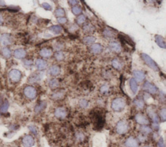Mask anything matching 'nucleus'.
Returning <instances> with one entry per match:
<instances>
[{"label":"nucleus","mask_w":166,"mask_h":147,"mask_svg":"<svg viewBox=\"0 0 166 147\" xmlns=\"http://www.w3.org/2000/svg\"><path fill=\"white\" fill-rule=\"evenodd\" d=\"M126 106L125 100L123 98H116L112 102L111 107L115 112H121L123 110Z\"/></svg>","instance_id":"1"},{"label":"nucleus","mask_w":166,"mask_h":147,"mask_svg":"<svg viewBox=\"0 0 166 147\" xmlns=\"http://www.w3.org/2000/svg\"><path fill=\"white\" fill-rule=\"evenodd\" d=\"M141 56L142 60H144V62L147 64V66L149 67V68L152 69V70L154 71H160V68L159 67H158V64L156 63L153 60V59L152 58H150L149 55L145 53H142Z\"/></svg>","instance_id":"2"},{"label":"nucleus","mask_w":166,"mask_h":147,"mask_svg":"<svg viewBox=\"0 0 166 147\" xmlns=\"http://www.w3.org/2000/svg\"><path fill=\"white\" fill-rule=\"evenodd\" d=\"M129 124L126 121L122 120L119 121L116 125V131L119 134H124L129 130Z\"/></svg>","instance_id":"3"},{"label":"nucleus","mask_w":166,"mask_h":147,"mask_svg":"<svg viewBox=\"0 0 166 147\" xmlns=\"http://www.w3.org/2000/svg\"><path fill=\"white\" fill-rule=\"evenodd\" d=\"M23 93H24L25 97H27L30 99H35L36 97V94H37L36 89L32 86L25 87L24 88V90H23Z\"/></svg>","instance_id":"4"},{"label":"nucleus","mask_w":166,"mask_h":147,"mask_svg":"<svg viewBox=\"0 0 166 147\" xmlns=\"http://www.w3.org/2000/svg\"><path fill=\"white\" fill-rule=\"evenodd\" d=\"M9 77L10 80L14 82H19L22 78V73L18 69H13L9 72Z\"/></svg>","instance_id":"5"},{"label":"nucleus","mask_w":166,"mask_h":147,"mask_svg":"<svg viewBox=\"0 0 166 147\" xmlns=\"http://www.w3.org/2000/svg\"><path fill=\"white\" fill-rule=\"evenodd\" d=\"M22 144L24 147H32L35 144V139L31 135H27L23 137Z\"/></svg>","instance_id":"6"},{"label":"nucleus","mask_w":166,"mask_h":147,"mask_svg":"<svg viewBox=\"0 0 166 147\" xmlns=\"http://www.w3.org/2000/svg\"><path fill=\"white\" fill-rule=\"evenodd\" d=\"M144 89L150 94H155L158 91L157 87L154 84L150 83L149 81H146L144 84Z\"/></svg>","instance_id":"7"},{"label":"nucleus","mask_w":166,"mask_h":147,"mask_svg":"<svg viewBox=\"0 0 166 147\" xmlns=\"http://www.w3.org/2000/svg\"><path fill=\"white\" fill-rule=\"evenodd\" d=\"M135 120L136 122L142 125H147L149 124V121L148 119L142 113H137L135 116Z\"/></svg>","instance_id":"8"},{"label":"nucleus","mask_w":166,"mask_h":147,"mask_svg":"<svg viewBox=\"0 0 166 147\" xmlns=\"http://www.w3.org/2000/svg\"><path fill=\"white\" fill-rule=\"evenodd\" d=\"M12 42V39L11 36L9 34H3L1 36L0 38V43L3 45L7 46L10 45Z\"/></svg>","instance_id":"9"},{"label":"nucleus","mask_w":166,"mask_h":147,"mask_svg":"<svg viewBox=\"0 0 166 147\" xmlns=\"http://www.w3.org/2000/svg\"><path fill=\"white\" fill-rule=\"evenodd\" d=\"M54 115L57 118L64 119L67 115L66 110L62 107L57 108L55 111H54Z\"/></svg>","instance_id":"10"},{"label":"nucleus","mask_w":166,"mask_h":147,"mask_svg":"<svg viewBox=\"0 0 166 147\" xmlns=\"http://www.w3.org/2000/svg\"><path fill=\"white\" fill-rule=\"evenodd\" d=\"M124 145L126 147H139V143L133 137H129L124 143Z\"/></svg>","instance_id":"11"},{"label":"nucleus","mask_w":166,"mask_h":147,"mask_svg":"<svg viewBox=\"0 0 166 147\" xmlns=\"http://www.w3.org/2000/svg\"><path fill=\"white\" fill-rule=\"evenodd\" d=\"M154 38H155V42L157 43V45L161 48L165 49L166 46H165V42L164 38L162 37V36L158 35H156Z\"/></svg>","instance_id":"12"},{"label":"nucleus","mask_w":166,"mask_h":147,"mask_svg":"<svg viewBox=\"0 0 166 147\" xmlns=\"http://www.w3.org/2000/svg\"><path fill=\"white\" fill-rule=\"evenodd\" d=\"M14 56L17 59H23L25 57L26 51L23 49H17L14 51Z\"/></svg>","instance_id":"13"},{"label":"nucleus","mask_w":166,"mask_h":147,"mask_svg":"<svg viewBox=\"0 0 166 147\" xmlns=\"http://www.w3.org/2000/svg\"><path fill=\"white\" fill-rule=\"evenodd\" d=\"M133 75L134 77V79L136 80V81H143L145 78V74L142 71H134Z\"/></svg>","instance_id":"14"},{"label":"nucleus","mask_w":166,"mask_h":147,"mask_svg":"<svg viewBox=\"0 0 166 147\" xmlns=\"http://www.w3.org/2000/svg\"><path fill=\"white\" fill-rule=\"evenodd\" d=\"M36 67L38 70H44L47 67V62L43 59H37L35 62Z\"/></svg>","instance_id":"15"},{"label":"nucleus","mask_w":166,"mask_h":147,"mask_svg":"<svg viewBox=\"0 0 166 147\" xmlns=\"http://www.w3.org/2000/svg\"><path fill=\"white\" fill-rule=\"evenodd\" d=\"M109 47L112 50L116 53H120L121 47L120 44L117 42H111L109 43Z\"/></svg>","instance_id":"16"},{"label":"nucleus","mask_w":166,"mask_h":147,"mask_svg":"<svg viewBox=\"0 0 166 147\" xmlns=\"http://www.w3.org/2000/svg\"><path fill=\"white\" fill-rule=\"evenodd\" d=\"M90 50L93 54H99L103 51V47L99 43H95L91 46Z\"/></svg>","instance_id":"17"},{"label":"nucleus","mask_w":166,"mask_h":147,"mask_svg":"<svg viewBox=\"0 0 166 147\" xmlns=\"http://www.w3.org/2000/svg\"><path fill=\"white\" fill-rule=\"evenodd\" d=\"M129 84L132 93L134 94H136L137 91V89H138V85H137V81L134 78H132L130 79Z\"/></svg>","instance_id":"18"},{"label":"nucleus","mask_w":166,"mask_h":147,"mask_svg":"<svg viewBox=\"0 0 166 147\" xmlns=\"http://www.w3.org/2000/svg\"><path fill=\"white\" fill-rule=\"evenodd\" d=\"M41 79H42V77H41V75L40 73H35L31 75L29 77L28 81L30 82V83H35V82H37L40 81Z\"/></svg>","instance_id":"19"},{"label":"nucleus","mask_w":166,"mask_h":147,"mask_svg":"<svg viewBox=\"0 0 166 147\" xmlns=\"http://www.w3.org/2000/svg\"><path fill=\"white\" fill-rule=\"evenodd\" d=\"M147 112L148 114L149 115V117L153 121V123H158V122H159V118H158L156 113L152 109H148Z\"/></svg>","instance_id":"20"},{"label":"nucleus","mask_w":166,"mask_h":147,"mask_svg":"<svg viewBox=\"0 0 166 147\" xmlns=\"http://www.w3.org/2000/svg\"><path fill=\"white\" fill-rule=\"evenodd\" d=\"M49 72L51 75L56 76V75H58L60 73V72H61V69H60V68L58 66H56V65L53 66L49 68Z\"/></svg>","instance_id":"21"},{"label":"nucleus","mask_w":166,"mask_h":147,"mask_svg":"<svg viewBox=\"0 0 166 147\" xmlns=\"http://www.w3.org/2000/svg\"><path fill=\"white\" fill-rule=\"evenodd\" d=\"M40 55L44 58H49L52 55V51L48 48H44L40 51Z\"/></svg>","instance_id":"22"},{"label":"nucleus","mask_w":166,"mask_h":147,"mask_svg":"<svg viewBox=\"0 0 166 147\" xmlns=\"http://www.w3.org/2000/svg\"><path fill=\"white\" fill-rule=\"evenodd\" d=\"M49 30L54 35H58L62 32V28L60 25H53L49 28Z\"/></svg>","instance_id":"23"},{"label":"nucleus","mask_w":166,"mask_h":147,"mask_svg":"<svg viewBox=\"0 0 166 147\" xmlns=\"http://www.w3.org/2000/svg\"><path fill=\"white\" fill-rule=\"evenodd\" d=\"M1 55L5 58H9L11 57L12 52L9 47H5L1 49Z\"/></svg>","instance_id":"24"},{"label":"nucleus","mask_w":166,"mask_h":147,"mask_svg":"<svg viewBox=\"0 0 166 147\" xmlns=\"http://www.w3.org/2000/svg\"><path fill=\"white\" fill-rule=\"evenodd\" d=\"M95 37H92V36H88V37L83 38L82 42L86 45H92L95 42Z\"/></svg>","instance_id":"25"},{"label":"nucleus","mask_w":166,"mask_h":147,"mask_svg":"<svg viewBox=\"0 0 166 147\" xmlns=\"http://www.w3.org/2000/svg\"><path fill=\"white\" fill-rule=\"evenodd\" d=\"M47 106V103L46 102H41L40 104L36 105L35 108V111L36 113L41 112L42 111L45 109Z\"/></svg>","instance_id":"26"},{"label":"nucleus","mask_w":166,"mask_h":147,"mask_svg":"<svg viewBox=\"0 0 166 147\" xmlns=\"http://www.w3.org/2000/svg\"><path fill=\"white\" fill-rule=\"evenodd\" d=\"M49 86L51 89H54L59 86V81L56 79H51L49 82Z\"/></svg>","instance_id":"27"},{"label":"nucleus","mask_w":166,"mask_h":147,"mask_svg":"<svg viewBox=\"0 0 166 147\" xmlns=\"http://www.w3.org/2000/svg\"><path fill=\"white\" fill-rule=\"evenodd\" d=\"M112 65L114 68L118 69V70L119 69H121L122 68V64L118 59H114L112 62Z\"/></svg>","instance_id":"28"},{"label":"nucleus","mask_w":166,"mask_h":147,"mask_svg":"<svg viewBox=\"0 0 166 147\" xmlns=\"http://www.w3.org/2000/svg\"><path fill=\"white\" fill-rule=\"evenodd\" d=\"M64 97V93L62 92L61 91H58L56 93H54L53 94H52L51 95V98L53 99L54 100H59L62 99V97Z\"/></svg>","instance_id":"29"},{"label":"nucleus","mask_w":166,"mask_h":147,"mask_svg":"<svg viewBox=\"0 0 166 147\" xmlns=\"http://www.w3.org/2000/svg\"><path fill=\"white\" fill-rule=\"evenodd\" d=\"M134 103L137 108H139V109H143L145 106V103L144 102V100L142 99H136L134 101Z\"/></svg>","instance_id":"30"},{"label":"nucleus","mask_w":166,"mask_h":147,"mask_svg":"<svg viewBox=\"0 0 166 147\" xmlns=\"http://www.w3.org/2000/svg\"><path fill=\"white\" fill-rule=\"evenodd\" d=\"M140 130L142 131V132H143L145 134V133L148 134V133H150L152 132V129L146 125H144V126H142V127H140Z\"/></svg>","instance_id":"31"},{"label":"nucleus","mask_w":166,"mask_h":147,"mask_svg":"<svg viewBox=\"0 0 166 147\" xmlns=\"http://www.w3.org/2000/svg\"><path fill=\"white\" fill-rule=\"evenodd\" d=\"M103 35L105 37H108V38H112L114 37V33L111 29H105V30H104Z\"/></svg>","instance_id":"32"},{"label":"nucleus","mask_w":166,"mask_h":147,"mask_svg":"<svg viewBox=\"0 0 166 147\" xmlns=\"http://www.w3.org/2000/svg\"><path fill=\"white\" fill-rule=\"evenodd\" d=\"M9 102L7 101V100H5V101L3 103V104L1 105V108H0V111H1V112L2 113H5L8 110V108H9Z\"/></svg>","instance_id":"33"},{"label":"nucleus","mask_w":166,"mask_h":147,"mask_svg":"<svg viewBox=\"0 0 166 147\" xmlns=\"http://www.w3.org/2000/svg\"><path fill=\"white\" fill-rule=\"evenodd\" d=\"M54 57H55L56 60L61 61L63 60L64 58V53H62V51H57V52L54 53Z\"/></svg>","instance_id":"34"},{"label":"nucleus","mask_w":166,"mask_h":147,"mask_svg":"<svg viewBox=\"0 0 166 147\" xmlns=\"http://www.w3.org/2000/svg\"><path fill=\"white\" fill-rule=\"evenodd\" d=\"M71 11L75 15H79L82 12V9L79 6H73L72 7Z\"/></svg>","instance_id":"35"},{"label":"nucleus","mask_w":166,"mask_h":147,"mask_svg":"<svg viewBox=\"0 0 166 147\" xmlns=\"http://www.w3.org/2000/svg\"><path fill=\"white\" fill-rule=\"evenodd\" d=\"M54 14H55V16L56 17L62 18L65 15V11L64 10L62 9H58L56 10L55 12H54Z\"/></svg>","instance_id":"36"},{"label":"nucleus","mask_w":166,"mask_h":147,"mask_svg":"<svg viewBox=\"0 0 166 147\" xmlns=\"http://www.w3.org/2000/svg\"><path fill=\"white\" fill-rule=\"evenodd\" d=\"M86 21V17L84 16V15H79V16H78L77 19V22L78 24L79 25H81L82 24H84Z\"/></svg>","instance_id":"37"},{"label":"nucleus","mask_w":166,"mask_h":147,"mask_svg":"<svg viewBox=\"0 0 166 147\" xmlns=\"http://www.w3.org/2000/svg\"><path fill=\"white\" fill-rule=\"evenodd\" d=\"M88 104H89V102H88L87 100H86V99L80 100L79 105L81 108H87L88 106Z\"/></svg>","instance_id":"38"},{"label":"nucleus","mask_w":166,"mask_h":147,"mask_svg":"<svg viewBox=\"0 0 166 147\" xmlns=\"http://www.w3.org/2000/svg\"><path fill=\"white\" fill-rule=\"evenodd\" d=\"M83 29L85 32H87V33H90L91 31H93V27L92 26V25H90V24H88L86 25H85L84 27H83Z\"/></svg>","instance_id":"39"},{"label":"nucleus","mask_w":166,"mask_h":147,"mask_svg":"<svg viewBox=\"0 0 166 147\" xmlns=\"http://www.w3.org/2000/svg\"><path fill=\"white\" fill-rule=\"evenodd\" d=\"M108 91H109V87L107 85H103V86L101 87L100 91L101 93L106 94V93H107Z\"/></svg>","instance_id":"40"},{"label":"nucleus","mask_w":166,"mask_h":147,"mask_svg":"<svg viewBox=\"0 0 166 147\" xmlns=\"http://www.w3.org/2000/svg\"><path fill=\"white\" fill-rule=\"evenodd\" d=\"M160 118L163 121H165L166 119V110L165 108H163L160 110Z\"/></svg>","instance_id":"41"},{"label":"nucleus","mask_w":166,"mask_h":147,"mask_svg":"<svg viewBox=\"0 0 166 147\" xmlns=\"http://www.w3.org/2000/svg\"><path fill=\"white\" fill-rule=\"evenodd\" d=\"M76 138H77V140L79 141H82L84 139V134H83L82 133L79 132V133H77Z\"/></svg>","instance_id":"42"},{"label":"nucleus","mask_w":166,"mask_h":147,"mask_svg":"<svg viewBox=\"0 0 166 147\" xmlns=\"http://www.w3.org/2000/svg\"><path fill=\"white\" fill-rule=\"evenodd\" d=\"M29 130L32 132L33 134H35V135H36L38 133V131H37V128H36L35 126L33 125H30L29 126Z\"/></svg>","instance_id":"43"},{"label":"nucleus","mask_w":166,"mask_h":147,"mask_svg":"<svg viewBox=\"0 0 166 147\" xmlns=\"http://www.w3.org/2000/svg\"><path fill=\"white\" fill-rule=\"evenodd\" d=\"M42 7L44 9L47 10V11H51V9H52V7L48 3H42Z\"/></svg>","instance_id":"44"},{"label":"nucleus","mask_w":166,"mask_h":147,"mask_svg":"<svg viewBox=\"0 0 166 147\" xmlns=\"http://www.w3.org/2000/svg\"><path fill=\"white\" fill-rule=\"evenodd\" d=\"M158 147H165L163 138H160V139H159V141H158Z\"/></svg>","instance_id":"45"},{"label":"nucleus","mask_w":166,"mask_h":147,"mask_svg":"<svg viewBox=\"0 0 166 147\" xmlns=\"http://www.w3.org/2000/svg\"><path fill=\"white\" fill-rule=\"evenodd\" d=\"M57 21H58L59 23L61 24H64L65 23L67 22V19L66 18L64 17H62V18H59L58 19H57Z\"/></svg>","instance_id":"46"},{"label":"nucleus","mask_w":166,"mask_h":147,"mask_svg":"<svg viewBox=\"0 0 166 147\" xmlns=\"http://www.w3.org/2000/svg\"><path fill=\"white\" fill-rule=\"evenodd\" d=\"M25 66H31V65H32V61H31V60H26L25 61Z\"/></svg>","instance_id":"47"},{"label":"nucleus","mask_w":166,"mask_h":147,"mask_svg":"<svg viewBox=\"0 0 166 147\" xmlns=\"http://www.w3.org/2000/svg\"><path fill=\"white\" fill-rule=\"evenodd\" d=\"M139 140L141 142H144L145 141V137L144 135H140L139 136Z\"/></svg>","instance_id":"48"},{"label":"nucleus","mask_w":166,"mask_h":147,"mask_svg":"<svg viewBox=\"0 0 166 147\" xmlns=\"http://www.w3.org/2000/svg\"><path fill=\"white\" fill-rule=\"evenodd\" d=\"M69 3L71 5H76L77 3H78V1H69Z\"/></svg>","instance_id":"49"},{"label":"nucleus","mask_w":166,"mask_h":147,"mask_svg":"<svg viewBox=\"0 0 166 147\" xmlns=\"http://www.w3.org/2000/svg\"><path fill=\"white\" fill-rule=\"evenodd\" d=\"M5 1H0V6H5Z\"/></svg>","instance_id":"50"},{"label":"nucleus","mask_w":166,"mask_h":147,"mask_svg":"<svg viewBox=\"0 0 166 147\" xmlns=\"http://www.w3.org/2000/svg\"><path fill=\"white\" fill-rule=\"evenodd\" d=\"M3 18L1 17V16H0V25H1L3 24Z\"/></svg>","instance_id":"51"},{"label":"nucleus","mask_w":166,"mask_h":147,"mask_svg":"<svg viewBox=\"0 0 166 147\" xmlns=\"http://www.w3.org/2000/svg\"><path fill=\"white\" fill-rule=\"evenodd\" d=\"M144 147H152V146H145Z\"/></svg>","instance_id":"52"}]
</instances>
